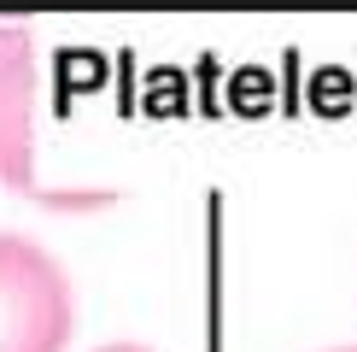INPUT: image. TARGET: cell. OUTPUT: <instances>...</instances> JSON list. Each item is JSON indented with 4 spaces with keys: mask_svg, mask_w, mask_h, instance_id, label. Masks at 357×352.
<instances>
[{
    "mask_svg": "<svg viewBox=\"0 0 357 352\" xmlns=\"http://www.w3.org/2000/svg\"><path fill=\"white\" fill-rule=\"evenodd\" d=\"M77 305L65 270L24 235H0V352H65Z\"/></svg>",
    "mask_w": 357,
    "mask_h": 352,
    "instance_id": "6da1fadb",
    "label": "cell"
},
{
    "mask_svg": "<svg viewBox=\"0 0 357 352\" xmlns=\"http://www.w3.org/2000/svg\"><path fill=\"white\" fill-rule=\"evenodd\" d=\"M334 352H357V346H334Z\"/></svg>",
    "mask_w": 357,
    "mask_h": 352,
    "instance_id": "7a4b0ae2",
    "label": "cell"
}]
</instances>
